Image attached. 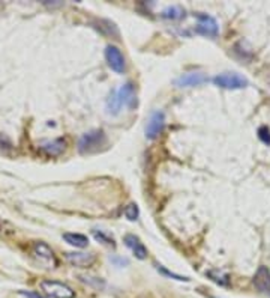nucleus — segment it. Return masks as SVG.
<instances>
[{
    "instance_id": "obj_1",
    "label": "nucleus",
    "mask_w": 270,
    "mask_h": 298,
    "mask_svg": "<svg viewBox=\"0 0 270 298\" xmlns=\"http://www.w3.org/2000/svg\"><path fill=\"white\" fill-rule=\"evenodd\" d=\"M107 137L102 130H93L86 133L80 142H78V151L81 154H92L101 149V146H105Z\"/></svg>"
},
{
    "instance_id": "obj_2",
    "label": "nucleus",
    "mask_w": 270,
    "mask_h": 298,
    "mask_svg": "<svg viewBox=\"0 0 270 298\" xmlns=\"http://www.w3.org/2000/svg\"><path fill=\"white\" fill-rule=\"evenodd\" d=\"M41 289L48 298L75 297V292L66 283H62V282H57V280H48V279L42 280L41 282Z\"/></svg>"
},
{
    "instance_id": "obj_3",
    "label": "nucleus",
    "mask_w": 270,
    "mask_h": 298,
    "mask_svg": "<svg viewBox=\"0 0 270 298\" xmlns=\"http://www.w3.org/2000/svg\"><path fill=\"white\" fill-rule=\"evenodd\" d=\"M213 83L222 89H242L248 86V80L237 72H224L213 78Z\"/></svg>"
},
{
    "instance_id": "obj_4",
    "label": "nucleus",
    "mask_w": 270,
    "mask_h": 298,
    "mask_svg": "<svg viewBox=\"0 0 270 298\" xmlns=\"http://www.w3.org/2000/svg\"><path fill=\"white\" fill-rule=\"evenodd\" d=\"M165 125V115L161 110H153L149 116L147 125H146V139L155 140L164 130Z\"/></svg>"
},
{
    "instance_id": "obj_5",
    "label": "nucleus",
    "mask_w": 270,
    "mask_h": 298,
    "mask_svg": "<svg viewBox=\"0 0 270 298\" xmlns=\"http://www.w3.org/2000/svg\"><path fill=\"white\" fill-rule=\"evenodd\" d=\"M197 20H198V24L195 27V30L204 36H216L219 33V24L216 21L215 18L212 15H207V14H197L195 15Z\"/></svg>"
},
{
    "instance_id": "obj_6",
    "label": "nucleus",
    "mask_w": 270,
    "mask_h": 298,
    "mask_svg": "<svg viewBox=\"0 0 270 298\" xmlns=\"http://www.w3.org/2000/svg\"><path fill=\"white\" fill-rule=\"evenodd\" d=\"M105 59L108 62V66L117 72V74H123L126 69V62H125V56L122 55V52L114 47V46H108L105 49Z\"/></svg>"
},
{
    "instance_id": "obj_7",
    "label": "nucleus",
    "mask_w": 270,
    "mask_h": 298,
    "mask_svg": "<svg viewBox=\"0 0 270 298\" xmlns=\"http://www.w3.org/2000/svg\"><path fill=\"white\" fill-rule=\"evenodd\" d=\"M207 80H209L207 75L203 72H188V74L177 77L174 80V84L177 88H194V86H200V84L206 83Z\"/></svg>"
},
{
    "instance_id": "obj_8",
    "label": "nucleus",
    "mask_w": 270,
    "mask_h": 298,
    "mask_svg": "<svg viewBox=\"0 0 270 298\" xmlns=\"http://www.w3.org/2000/svg\"><path fill=\"white\" fill-rule=\"evenodd\" d=\"M33 254L39 259V262H42V264H45L51 268L57 264L53 250L45 242H35L33 244Z\"/></svg>"
},
{
    "instance_id": "obj_9",
    "label": "nucleus",
    "mask_w": 270,
    "mask_h": 298,
    "mask_svg": "<svg viewBox=\"0 0 270 298\" xmlns=\"http://www.w3.org/2000/svg\"><path fill=\"white\" fill-rule=\"evenodd\" d=\"M96 256L93 253H83V251H78V253H66V261L69 264H72L74 267H78V268H87L90 267L93 262H95Z\"/></svg>"
},
{
    "instance_id": "obj_10",
    "label": "nucleus",
    "mask_w": 270,
    "mask_h": 298,
    "mask_svg": "<svg viewBox=\"0 0 270 298\" xmlns=\"http://www.w3.org/2000/svg\"><path fill=\"white\" fill-rule=\"evenodd\" d=\"M123 241H125L126 247L131 248V251L135 254V258H138V259H146L147 258V248L137 235L128 234V235H125Z\"/></svg>"
},
{
    "instance_id": "obj_11",
    "label": "nucleus",
    "mask_w": 270,
    "mask_h": 298,
    "mask_svg": "<svg viewBox=\"0 0 270 298\" xmlns=\"http://www.w3.org/2000/svg\"><path fill=\"white\" fill-rule=\"evenodd\" d=\"M254 286L260 292H270V271L267 267H260L254 276Z\"/></svg>"
},
{
    "instance_id": "obj_12",
    "label": "nucleus",
    "mask_w": 270,
    "mask_h": 298,
    "mask_svg": "<svg viewBox=\"0 0 270 298\" xmlns=\"http://www.w3.org/2000/svg\"><path fill=\"white\" fill-rule=\"evenodd\" d=\"M119 95H120V100L123 103V106H128V107H134L137 104V98H135V89L132 86V83H126L123 86H120V89H117Z\"/></svg>"
},
{
    "instance_id": "obj_13",
    "label": "nucleus",
    "mask_w": 270,
    "mask_h": 298,
    "mask_svg": "<svg viewBox=\"0 0 270 298\" xmlns=\"http://www.w3.org/2000/svg\"><path fill=\"white\" fill-rule=\"evenodd\" d=\"M122 107H123V103H122V100H120V95H119L117 89L111 91V92H110V95H108L107 103H105L107 113L108 115L116 116V115H119V113H120Z\"/></svg>"
},
{
    "instance_id": "obj_14",
    "label": "nucleus",
    "mask_w": 270,
    "mask_h": 298,
    "mask_svg": "<svg viewBox=\"0 0 270 298\" xmlns=\"http://www.w3.org/2000/svg\"><path fill=\"white\" fill-rule=\"evenodd\" d=\"M41 149L47 154V155H59V154H62L63 152V149H65V140L63 139H56L53 142H45V143H42L41 145Z\"/></svg>"
},
{
    "instance_id": "obj_15",
    "label": "nucleus",
    "mask_w": 270,
    "mask_h": 298,
    "mask_svg": "<svg viewBox=\"0 0 270 298\" xmlns=\"http://www.w3.org/2000/svg\"><path fill=\"white\" fill-rule=\"evenodd\" d=\"M63 239L72 245V247H77V248H84L87 247L89 244V238L86 235H81V234H71V232H66L63 234Z\"/></svg>"
},
{
    "instance_id": "obj_16",
    "label": "nucleus",
    "mask_w": 270,
    "mask_h": 298,
    "mask_svg": "<svg viewBox=\"0 0 270 298\" xmlns=\"http://www.w3.org/2000/svg\"><path fill=\"white\" fill-rule=\"evenodd\" d=\"M161 17L167 18V20H182V18H185V9L182 6L173 5V6H168L162 11Z\"/></svg>"
},
{
    "instance_id": "obj_17",
    "label": "nucleus",
    "mask_w": 270,
    "mask_h": 298,
    "mask_svg": "<svg viewBox=\"0 0 270 298\" xmlns=\"http://www.w3.org/2000/svg\"><path fill=\"white\" fill-rule=\"evenodd\" d=\"M207 276L216 282V283H219V285H228V280H230V277H228V274H225V273H221V271H209L207 273Z\"/></svg>"
},
{
    "instance_id": "obj_18",
    "label": "nucleus",
    "mask_w": 270,
    "mask_h": 298,
    "mask_svg": "<svg viewBox=\"0 0 270 298\" xmlns=\"http://www.w3.org/2000/svg\"><path fill=\"white\" fill-rule=\"evenodd\" d=\"M125 217L128 219V220H131V222H135L137 219H138V216H140V211H138V206H137V203H129L126 208H125Z\"/></svg>"
},
{
    "instance_id": "obj_19",
    "label": "nucleus",
    "mask_w": 270,
    "mask_h": 298,
    "mask_svg": "<svg viewBox=\"0 0 270 298\" xmlns=\"http://www.w3.org/2000/svg\"><path fill=\"white\" fill-rule=\"evenodd\" d=\"M158 271H161L162 274H165V276H168V277H173V279H176V280H179V282H189V279H188V277H183V276H179V274L170 273V271H168V270H165L162 265H158Z\"/></svg>"
},
{
    "instance_id": "obj_20",
    "label": "nucleus",
    "mask_w": 270,
    "mask_h": 298,
    "mask_svg": "<svg viewBox=\"0 0 270 298\" xmlns=\"http://www.w3.org/2000/svg\"><path fill=\"white\" fill-rule=\"evenodd\" d=\"M258 137L261 142H264L266 145H270V130L267 126H261L258 130Z\"/></svg>"
},
{
    "instance_id": "obj_21",
    "label": "nucleus",
    "mask_w": 270,
    "mask_h": 298,
    "mask_svg": "<svg viewBox=\"0 0 270 298\" xmlns=\"http://www.w3.org/2000/svg\"><path fill=\"white\" fill-rule=\"evenodd\" d=\"M93 237L98 239L99 242H104V244H107V245L114 247V241H113V238H108V237H105L102 232H98V231H95V232H93Z\"/></svg>"
},
{
    "instance_id": "obj_22",
    "label": "nucleus",
    "mask_w": 270,
    "mask_h": 298,
    "mask_svg": "<svg viewBox=\"0 0 270 298\" xmlns=\"http://www.w3.org/2000/svg\"><path fill=\"white\" fill-rule=\"evenodd\" d=\"M18 294L24 298H44L42 295H39L38 292H32V291H18Z\"/></svg>"
},
{
    "instance_id": "obj_23",
    "label": "nucleus",
    "mask_w": 270,
    "mask_h": 298,
    "mask_svg": "<svg viewBox=\"0 0 270 298\" xmlns=\"http://www.w3.org/2000/svg\"><path fill=\"white\" fill-rule=\"evenodd\" d=\"M2 226H3V222L0 220V229H2Z\"/></svg>"
},
{
    "instance_id": "obj_24",
    "label": "nucleus",
    "mask_w": 270,
    "mask_h": 298,
    "mask_svg": "<svg viewBox=\"0 0 270 298\" xmlns=\"http://www.w3.org/2000/svg\"><path fill=\"white\" fill-rule=\"evenodd\" d=\"M138 298H147V297H138Z\"/></svg>"
}]
</instances>
